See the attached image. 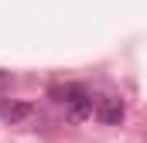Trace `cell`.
Returning <instances> with one entry per match:
<instances>
[{
	"mask_svg": "<svg viewBox=\"0 0 147 143\" xmlns=\"http://www.w3.org/2000/svg\"><path fill=\"white\" fill-rule=\"evenodd\" d=\"M10 82H14V78H10V72L0 68V92H3V89H10Z\"/></svg>",
	"mask_w": 147,
	"mask_h": 143,
	"instance_id": "obj_4",
	"label": "cell"
},
{
	"mask_svg": "<svg viewBox=\"0 0 147 143\" xmlns=\"http://www.w3.org/2000/svg\"><path fill=\"white\" fill-rule=\"evenodd\" d=\"M31 112H34V106H31V102H17V99H0V119H3V123H10V126H17V123L31 119Z\"/></svg>",
	"mask_w": 147,
	"mask_h": 143,
	"instance_id": "obj_3",
	"label": "cell"
},
{
	"mask_svg": "<svg viewBox=\"0 0 147 143\" xmlns=\"http://www.w3.org/2000/svg\"><path fill=\"white\" fill-rule=\"evenodd\" d=\"M51 96H55L58 102H65V109H69V116H72V119H89V116L96 112L92 92H89L86 85H79V82H72V85H58V89H51Z\"/></svg>",
	"mask_w": 147,
	"mask_h": 143,
	"instance_id": "obj_1",
	"label": "cell"
},
{
	"mask_svg": "<svg viewBox=\"0 0 147 143\" xmlns=\"http://www.w3.org/2000/svg\"><path fill=\"white\" fill-rule=\"evenodd\" d=\"M99 123H106V126H120L123 123V116H127V106H123V99L120 96H99L96 99V112H92Z\"/></svg>",
	"mask_w": 147,
	"mask_h": 143,
	"instance_id": "obj_2",
	"label": "cell"
}]
</instances>
